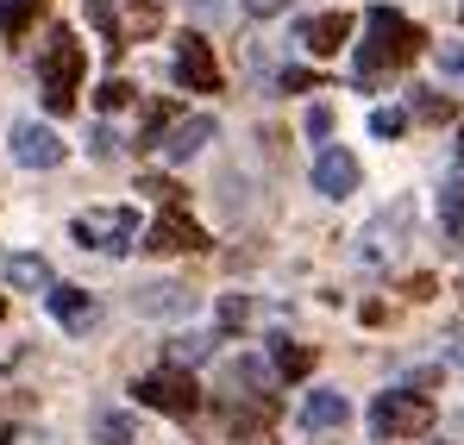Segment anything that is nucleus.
<instances>
[{
    "mask_svg": "<svg viewBox=\"0 0 464 445\" xmlns=\"http://www.w3.org/2000/svg\"><path fill=\"white\" fill-rule=\"evenodd\" d=\"M420 44H427V32H420L408 13H395V6H371V19H364V51H358V82H377V75L414 63Z\"/></svg>",
    "mask_w": 464,
    "mask_h": 445,
    "instance_id": "nucleus-1",
    "label": "nucleus"
},
{
    "mask_svg": "<svg viewBox=\"0 0 464 445\" xmlns=\"http://www.w3.org/2000/svg\"><path fill=\"white\" fill-rule=\"evenodd\" d=\"M82 70H88V51L57 25L51 44H44V57H38V88H44V107H51V113H70V107H76Z\"/></svg>",
    "mask_w": 464,
    "mask_h": 445,
    "instance_id": "nucleus-2",
    "label": "nucleus"
},
{
    "mask_svg": "<svg viewBox=\"0 0 464 445\" xmlns=\"http://www.w3.org/2000/svg\"><path fill=\"white\" fill-rule=\"evenodd\" d=\"M88 19L107 32L113 51H126V44H145L163 25V0H88Z\"/></svg>",
    "mask_w": 464,
    "mask_h": 445,
    "instance_id": "nucleus-3",
    "label": "nucleus"
},
{
    "mask_svg": "<svg viewBox=\"0 0 464 445\" xmlns=\"http://www.w3.org/2000/svg\"><path fill=\"white\" fill-rule=\"evenodd\" d=\"M433 427V401L427 395H408V389H389L371 401V433L377 440H414Z\"/></svg>",
    "mask_w": 464,
    "mask_h": 445,
    "instance_id": "nucleus-4",
    "label": "nucleus"
},
{
    "mask_svg": "<svg viewBox=\"0 0 464 445\" xmlns=\"http://www.w3.org/2000/svg\"><path fill=\"white\" fill-rule=\"evenodd\" d=\"M132 395L145 401V408H157V414H176V421H188L195 408H201V389H195V376L188 371H151V376H139L132 382Z\"/></svg>",
    "mask_w": 464,
    "mask_h": 445,
    "instance_id": "nucleus-5",
    "label": "nucleus"
},
{
    "mask_svg": "<svg viewBox=\"0 0 464 445\" xmlns=\"http://www.w3.org/2000/svg\"><path fill=\"white\" fill-rule=\"evenodd\" d=\"M76 232L82 245H94V251H132V238H139V214L132 208H101V214H76Z\"/></svg>",
    "mask_w": 464,
    "mask_h": 445,
    "instance_id": "nucleus-6",
    "label": "nucleus"
},
{
    "mask_svg": "<svg viewBox=\"0 0 464 445\" xmlns=\"http://www.w3.org/2000/svg\"><path fill=\"white\" fill-rule=\"evenodd\" d=\"M176 82L195 88V94H220V63H214V44L201 32H182L176 38Z\"/></svg>",
    "mask_w": 464,
    "mask_h": 445,
    "instance_id": "nucleus-7",
    "label": "nucleus"
},
{
    "mask_svg": "<svg viewBox=\"0 0 464 445\" xmlns=\"http://www.w3.org/2000/svg\"><path fill=\"white\" fill-rule=\"evenodd\" d=\"M352 189H358V157L345 145H320V157H314V195L345 201Z\"/></svg>",
    "mask_w": 464,
    "mask_h": 445,
    "instance_id": "nucleus-8",
    "label": "nucleus"
},
{
    "mask_svg": "<svg viewBox=\"0 0 464 445\" xmlns=\"http://www.w3.org/2000/svg\"><path fill=\"white\" fill-rule=\"evenodd\" d=\"M145 251H208V232L188 220L182 208H163L145 232Z\"/></svg>",
    "mask_w": 464,
    "mask_h": 445,
    "instance_id": "nucleus-9",
    "label": "nucleus"
},
{
    "mask_svg": "<svg viewBox=\"0 0 464 445\" xmlns=\"http://www.w3.org/2000/svg\"><path fill=\"white\" fill-rule=\"evenodd\" d=\"M13 163H25V169H57L63 163V139L51 132V126H13Z\"/></svg>",
    "mask_w": 464,
    "mask_h": 445,
    "instance_id": "nucleus-10",
    "label": "nucleus"
},
{
    "mask_svg": "<svg viewBox=\"0 0 464 445\" xmlns=\"http://www.w3.org/2000/svg\"><path fill=\"white\" fill-rule=\"evenodd\" d=\"M44 301H51V320H57V326H70V333H88V326H94V314H101L94 295H88V289H70V283H51Z\"/></svg>",
    "mask_w": 464,
    "mask_h": 445,
    "instance_id": "nucleus-11",
    "label": "nucleus"
},
{
    "mask_svg": "<svg viewBox=\"0 0 464 445\" xmlns=\"http://www.w3.org/2000/svg\"><path fill=\"white\" fill-rule=\"evenodd\" d=\"M208 139H214V113H195V120H176V126L157 139V150H163L169 163H188V157L208 145Z\"/></svg>",
    "mask_w": 464,
    "mask_h": 445,
    "instance_id": "nucleus-12",
    "label": "nucleus"
},
{
    "mask_svg": "<svg viewBox=\"0 0 464 445\" xmlns=\"http://www.w3.org/2000/svg\"><path fill=\"white\" fill-rule=\"evenodd\" d=\"M352 421V401L339 395V389H314L308 401H302V427L308 433H333V427H345Z\"/></svg>",
    "mask_w": 464,
    "mask_h": 445,
    "instance_id": "nucleus-13",
    "label": "nucleus"
},
{
    "mask_svg": "<svg viewBox=\"0 0 464 445\" xmlns=\"http://www.w3.org/2000/svg\"><path fill=\"white\" fill-rule=\"evenodd\" d=\"M345 38H352V13H320V19L302 25V44H308L314 57H333Z\"/></svg>",
    "mask_w": 464,
    "mask_h": 445,
    "instance_id": "nucleus-14",
    "label": "nucleus"
},
{
    "mask_svg": "<svg viewBox=\"0 0 464 445\" xmlns=\"http://www.w3.org/2000/svg\"><path fill=\"white\" fill-rule=\"evenodd\" d=\"M270 358H276V376H283V382H302V376L314 371V345H295V339H276Z\"/></svg>",
    "mask_w": 464,
    "mask_h": 445,
    "instance_id": "nucleus-15",
    "label": "nucleus"
},
{
    "mask_svg": "<svg viewBox=\"0 0 464 445\" xmlns=\"http://www.w3.org/2000/svg\"><path fill=\"white\" fill-rule=\"evenodd\" d=\"M0 270H6V283H19V289H51V264H44V257H6Z\"/></svg>",
    "mask_w": 464,
    "mask_h": 445,
    "instance_id": "nucleus-16",
    "label": "nucleus"
},
{
    "mask_svg": "<svg viewBox=\"0 0 464 445\" xmlns=\"http://www.w3.org/2000/svg\"><path fill=\"white\" fill-rule=\"evenodd\" d=\"M182 307H188V289H176V283L139 289V314H182Z\"/></svg>",
    "mask_w": 464,
    "mask_h": 445,
    "instance_id": "nucleus-17",
    "label": "nucleus"
},
{
    "mask_svg": "<svg viewBox=\"0 0 464 445\" xmlns=\"http://www.w3.org/2000/svg\"><path fill=\"white\" fill-rule=\"evenodd\" d=\"M440 226H446V238H464V182L440 189Z\"/></svg>",
    "mask_w": 464,
    "mask_h": 445,
    "instance_id": "nucleus-18",
    "label": "nucleus"
},
{
    "mask_svg": "<svg viewBox=\"0 0 464 445\" xmlns=\"http://www.w3.org/2000/svg\"><path fill=\"white\" fill-rule=\"evenodd\" d=\"M38 13H44V0H0V32H6V38H19Z\"/></svg>",
    "mask_w": 464,
    "mask_h": 445,
    "instance_id": "nucleus-19",
    "label": "nucleus"
},
{
    "mask_svg": "<svg viewBox=\"0 0 464 445\" xmlns=\"http://www.w3.org/2000/svg\"><path fill=\"white\" fill-rule=\"evenodd\" d=\"M270 421H276V401H270V395H257L245 414H232V433H264Z\"/></svg>",
    "mask_w": 464,
    "mask_h": 445,
    "instance_id": "nucleus-20",
    "label": "nucleus"
},
{
    "mask_svg": "<svg viewBox=\"0 0 464 445\" xmlns=\"http://www.w3.org/2000/svg\"><path fill=\"white\" fill-rule=\"evenodd\" d=\"M126 101H132V88H126V82H120V75H107V82H101V88H94V107H101V113H120V107H126Z\"/></svg>",
    "mask_w": 464,
    "mask_h": 445,
    "instance_id": "nucleus-21",
    "label": "nucleus"
},
{
    "mask_svg": "<svg viewBox=\"0 0 464 445\" xmlns=\"http://www.w3.org/2000/svg\"><path fill=\"white\" fill-rule=\"evenodd\" d=\"M420 120H427V126H452V120H459V101H446V94H427V101H420Z\"/></svg>",
    "mask_w": 464,
    "mask_h": 445,
    "instance_id": "nucleus-22",
    "label": "nucleus"
},
{
    "mask_svg": "<svg viewBox=\"0 0 464 445\" xmlns=\"http://www.w3.org/2000/svg\"><path fill=\"white\" fill-rule=\"evenodd\" d=\"M139 195H157L163 208H182V189H176L169 176H139Z\"/></svg>",
    "mask_w": 464,
    "mask_h": 445,
    "instance_id": "nucleus-23",
    "label": "nucleus"
},
{
    "mask_svg": "<svg viewBox=\"0 0 464 445\" xmlns=\"http://www.w3.org/2000/svg\"><path fill=\"white\" fill-rule=\"evenodd\" d=\"M401 126H408L401 107H377V113H371V132H377V139H401Z\"/></svg>",
    "mask_w": 464,
    "mask_h": 445,
    "instance_id": "nucleus-24",
    "label": "nucleus"
},
{
    "mask_svg": "<svg viewBox=\"0 0 464 445\" xmlns=\"http://www.w3.org/2000/svg\"><path fill=\"white\" fill-rule=\"evenodd\" d=\"M245 320H251V301H245V295H227V301H220V326H227V333H238Z\"/></svg>",
    "mask_w": 464,
    "mask_h": 445,
    "instance_id": "nucleus-25",
    "label": "nucleus"
},
{
    "mask_svg": "<svg viewBox=\"0 0 464 445\" xmlns=\"http://www.w3.org/2000/svg\"><path fill=\"white\" fill-rule=\"evenodd\" d=\"M101 433L113 445H132V421H120V414H101Z\"/></svg>",
    "mask_w": 464,
    "mask_h": 445,
    "instance_id": "nucleus-26",
    "label": "nucleus"
},
{
    "mask_svg": "<svg viewBox=\"0 0 464 445\" xmlns=\"http://www.w3.org/2000/svg\"><path fill=\"white\" fill-rule=\"evenodd\" d=\"M326 132H333V113H326V107H314V113H308V139H326Z\"/></svg>",
    "mask_w": 464,
    "mask_h": 445,
    "instance_id": "nucleus-27",
    "label": "nucleus"
},
{
    "mask_svg": "<svg viewBox=\"0 0 464 445\" xmlns=\"http://www.w3.org/2000/svg\"><path fill=\"white\" fill-rule=\"evenodd\" d=\"M440 63H446L452 75H464V51H440Z\"/></svg>",
    "mask_w": 464,
    "mask_h": 445,
    "instance_id": "nucleus-28",
    "label": "nucleus"
},
{
    "mask_svg": "<svg viewBox=\"0 0 464 445\" xmlns=\"http://www.w3.org/2000/svg\"><path fill=\"white\" fill-rule=\"evenodd\" d=\"M245 6H251V13H283L289 0H245Z\"/></svg>",
    "mask_w": 464,
    "mask_h": 445,
    "instance_id": "nucleus-29",
    "label": "nucleus"
},
{
    "mask_svg": "<svg viewBox=\"0 0 464 445\" xmlns=\"http://www.w3.org/2000/svg\"><path fill=\"white\" fill-rule=\"evenodd\" d=\"M0 445H13V427H6V421H0Z\"/></svg>",
    "mask_w": 464,
    "mask_h": 445,
    "instance_id": "nucleus-30",
    "label": "nucleus"
},
{
    "mask_svg": "<svg viewBox=\"0 0 464 445\" xmlns=\"http://www.w3.org/2000/svg\"><path fill=\"white\" fill-rule=\"evenodd\" d=\"M195 6H201V13H208V6H220V0H195Z\"/></svg>",
    "mask_w": 464,
    "mask_h": 445,
    "instance_id": "nucleus-31",
    "label": "nucleus"
},
{
    "mask_svg": "<svg viewBox=\"0 0 464 445\" xmlns=\"http://www.w3.org/2000/svg\"><path fill=\"white\" fill-rule=\"evenodd\" d=\"M459 163H464V145H459Z\"/></svg>",
    "mask_w": 464,
    "mask_h": 445,
    "instance_id": "nucleus-32",
    "label": "nucleus"
},
{
    "mask_svg": "<svg viewBox=\"0 0 464 445\" xmlns=\"http://www.w3.org/2000/svg\"><path fill=\"white\" fill-rule=\"evenodd\" d=\"M0 314H6V301H0Z\"/></svg>",
    "mask_w": 464,
    "mask_h": 445,
    "instance_id": "nucleus-33",
    "label": "nucleus"
}]
</instances>
